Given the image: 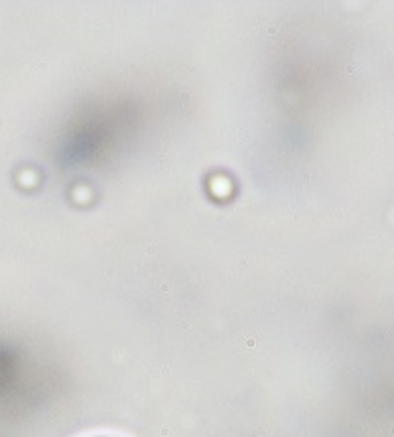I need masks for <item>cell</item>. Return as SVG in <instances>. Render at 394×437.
Listing matches in <instances>:
<instances>
[{
    "instance_id": "6da1fadb",
    "label": "cell",
    "mask_w": 394,
    "mask_h": 437,
    "mask_svg": "<svg viewBox=\"0 0 394 437\" xmlns=\"http://www.w3.org/2000/svg\"><path fill=\"white\" fill-rule=\"evenodd\" d=\"M97 437H107V435H97Z\"/></svg>"
}]
</instances>
